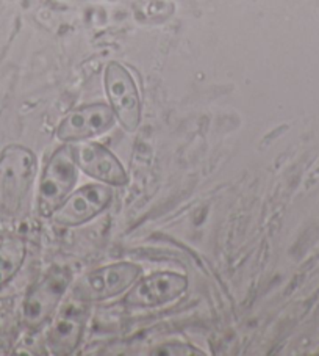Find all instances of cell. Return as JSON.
Masks as SVG:
<instances>
[{
    "mask_svg": "<svg viewBox=\"0 0 319 356\" xmlns=\"http://www.w3.org/2000/svg\"><path fill=\"white\" fill-rule=\"evenodd\" d=\"M26 243L19 237L0 242V289L19 272L26 259Z\"/></svg>",
    "mask_w": 319,
    "mask_h": 356,
    "instance_id": "obj_11",
    "label": "cell"
},
{
    "mask_svg": "<svg viewBox=\"0 0 319 356\" xmlns=\"http://www.w3.org/2000/svg\"><path fill=\"white\" fill-rule=\"evenodd\" d=\"M71 282V273L66 268H52L36 282L28 292L22 308V321L30 330L40 328L57 309L61 297Z\"/></svg>",
    "mask_w": 319,
    "mask_h": 356,
    "instance_id": "obj_4",
    "label": "cell"
},
{
    "mask_svg": "<svg viewBox=\"0 0 319 356\" xmlns=\"http://www.w3.org/2000/svg\"><path fill=\"white\" fill-rule=\"evenodd\" d=\"M114 122V112L105 104H91L67 113L60 122L57 137L61 141L87 140L110 131Z\"/></svg>",
    "mask_w": 319,
    "mask_h": 356,
    "instance_id": "obj_8",
    "label": "cell"
},
{
    "mask_svg": "<svg viewBox=\"0 0 319 356\" xmlns=\"http://www.w3.org/2000/svg\"><path fill=\"white\" fill-rule=\"evenodd\" d=\"M141 273L135 264L119 262L85 275L76 282L74 298L80 302H102L124 292Z\"/></svg>",
    "mask_w": 319,
    "mask_h": 356,
    "instance_id": "obj_3",
    "label": "cell"
},
{
    "mask_svg": "<svg viewBox=\"0 0 319 356\" xmlns=\"http://www.w3.org/2000/svg\"><path fill=\"white\" fill-rule=\"evenodd\" d=\"M153 355H169V356H196V355H204L202 352H199L198 348H193L189 346H185V343H179V342H174V343H164V346L158 347V350L155 352H152Z\"/></svg>",
    "mask_w": 319,
    "mask_h": 356,
    "instance_id": "obj_12",
    "label": "cell"
},
{
    "mask_svg": "<svg viewBox=\"0 0 319 356\" xmlns=\"http://www.w3.org/2000/svg\"><path fill=\"white\" fill-rule=\"evenodd\" d=\"M87 322V308L83 302L74 298L72 303H67L55 317L51 330L47 333V348L52 355H71L76 352Z\"/></svg>",
    "mask_w": 319,
    "mask_h": 356,
    "instance_id": "obj_9",
    "label": "cell"
},
{
    "mask_svg": "<svg viewBox=\"0 0 319 356\" xmlns=\"http://www.w3.org/2000/svg\"><path fill=\"white\" fill-rule=\"evenodd\" d=\"M74 157L80 168L91 177H96L112 186H126L128 182L127 173L113 152L97 143H83L72 146Z\"/></svg>",
    "mask_w": 319,
    "mask_h": 356,
    "instance_id": "obj_10",
    "label": "cell"
},
{
    "mask_svg": "<svg viewBox=\"0 0 319 356\" xmlns=\"http://www.w3.org/2000/svg\"><path fill=\"white\" fill-rule=\"evenodd\" d=\"M77 181V162L72 146H63L51 157L41 177L38 211L42 217H51L63 204Z\"/></svg>",
    "mask_w": 319,
    "mask_h": 356,
    "instance_id": "obj_1",
    "label": "cell"
},
{
    "mask_svg": "<svg viewBox=\"0 0 319 356\" xmlns=\"http://www.w3.org/2000/svg\"><path fill=\"white\" fill-rule=\"evenodd\" d=\"M105 90L121 126L128 132L137 131L141 121V102L137 85L126 67L116 61L105 67Z\"/></svg>",
    "mask_w": 319,
    "mask_h": 356,
    "instance_id": "obj_5",
    "label": "cell"
},
{
    "mask_svg": "<svg viewBox=\"0 0 319 356\" xmlns=\"http://www.w3.org/2000/svg\"><path fill=\"white\" fill-rule=\"evenodd\" d=\"M188 289L187 276L179 273H153L141 280L133 289L127 293L124 303L133 308H153L169 303L180 297Z\"/></svg>",
    "mask_w": 319,
    "mask_h": 356,
    "instance_id": "obj_7",
    "label": "cell"
},
{
    "mask_svg": "<svg viewBox=\"0 0 319 356\" xmlns=\"http://www.w3.org/2000/svg\"><path fill=\"white\" fill-rule=\"evenodd\" d=\"M113 192L107 186H87L67 196L63 204L53 212V222L60 226H78L105 209L112 201Z\"/></svg>",
    "mask_w": 319,
    "mask_h": 356,
    "instance_id": "obj_6",
    "label": "cell"
},
{
    "mask_svg": "<svg viewBox=\"0 0 319 356\" xmlns=\"http://www.w3.org/2000/svg\"><path fill=\"white\" fill-rule=\"evenodd\" d=\"M36 171L32 151L22 146H8L0 156V198L7 212H15L27 195Z\"/></svg>",
    "mask_w": 319,
    "mask_h": 356,
    "instance_id": "obj_2",
    "label": "cell"
}]
</instances>
